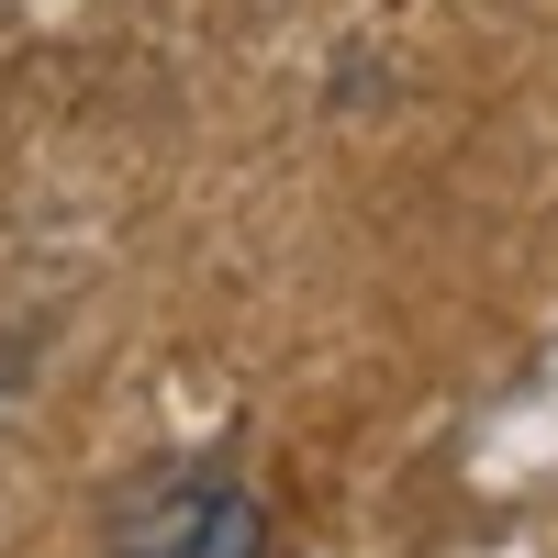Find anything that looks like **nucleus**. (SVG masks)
I'll use <instances>...</instances> for the list:
<instances>
[{
  "label": "nucleus",
  "mask_w": 558,
  "mask_h": 558,
  "mask_svg": "<svg viewBox=\"0 0 558 558\" xmlns=\"http://www.w3.org/2000/svg\"><path fill=\"white\" fill-rule=\"evenodd\" d=\"M112 558H268V502L223 458H157L112 492Z\"/></svg>",
  "instance_id": "obj_1"
}]
</instances>
